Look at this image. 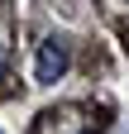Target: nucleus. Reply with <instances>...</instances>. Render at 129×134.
<instances>
[{"instance_id": "f257e3e1", "label": "nucleus", "mask_w": 129, "mask_h": 134, "mask_svg": "<svg viewBox=\"0 0 129 134\" xmlns=\"http://www.w3.org/2000/svg\"><path fill=\"white\" fill-rule=\"evenodd\" d=\"M67 62H72L67 38H48V43L38 48V67H34V77H38V81H57L62 72H67Z\"/></svg>"}, {"instance_id": "f03ea898", "label": "nucleus", "mask_w": 129, "mask_h": 134, "mask_svg": "<svg viewBox=\"0 0 129 134\" xmlns=\"http://www.w3.org/2000/svg\"><path fill=\"white\" fill-rule=\"evenodd\" d=\"M81 134H96V129H81Z\"/></svg>"}]
</instances>
